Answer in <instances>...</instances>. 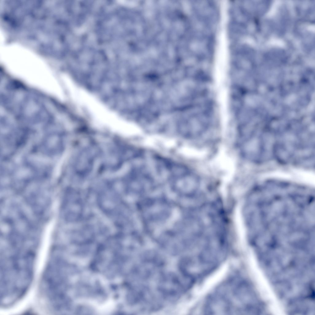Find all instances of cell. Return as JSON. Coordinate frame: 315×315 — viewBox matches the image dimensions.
Listing matches in <instances>:
<instances>
[{"label":"cell","mask_w":315,"mask_h":315,"mask_svg":"<svg viewBox=\"0 0 315 315\" xmlns=\"http://www.w3.org/2000/svg\"><path fill=\"white\" fill-rule=\"evenodd\" d=\"M74 294L78 300L96 306L102 310L113 305L108 286L102 280L92 275H85L76 279Z\"/></svg>","instance_id":"6da1fadb"},{"label":"cell","mask_w":315,"mask_h":315,"mask_svg":"<svg viewBox=\"0 0 315 315\" xmlns=\"http://www.w3.org/2000/svg\"><path fill=\"white\" fill-rule=\"evenodd\" d=\"M239 280H230L222 285L213 295L209 300L211 312L223 313L233 314L241 310L242 286Z\"/></svg>","instance_id":"7a4b0ae2"}]
</instances>
